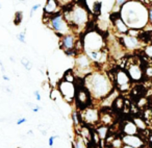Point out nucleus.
<instances>
[{
  "instance_id": "nucleus-1",
  "label": "nucleus",
  "mask_w": 152,
  "mask_h": 148,
  "mask_svg": "<svg viewBox=\"0 0 152 148\" xmlns=\"http://www.w3.org/2000/svg\"><path fill=\"white\" fill-rule=\"evenodd\" d=\"M121 19L127 27L139 28L146 24L148 20V12L145 5L140 2H125L121 10Z\"/></svg>"
},
{
  "instance_id": "nucleus-2",
  "label": "nucleus",
  "mask_w": 152,
  "mask_h": 148,
  "mask_svg": "<svg viewBox=\"0 0 152 148\" xmlns=\"http://www.w3.org/2000/svg\"><path fill=\"white\" fill-rule=\"evenodd\" d=\"M85 87H87V91L93 98L101 99L105 98L111 92L113 83L105 74L94 72L87 76Z\"/></svg>"
},
{
  "instance_id": "nucleus-3",
  "label": "nucleus",
  "mask_w": 152,
  "mask_h": 148,
  "mask_svg": "<svg viewBox=\"0 0 152 148\" xmlns=\"http://www.w3.org/2000/svg\"><path fill=\"white\" fill-rule=\"evenodd\" d=\"M64 17L70 27L75 26L78 28V27H83L88 23L89 13L87 8L83 5H73L71 10L67 14H65Z\"/></svg>"
},
{
  "instance_id": "nucleus-4",
  "label": "nucleus",
  "mask_w": 152,
  "mask_h": 148,
  "mask_svg": "<svg viewBox=\"0 0 152 148\" xmlns=\"http://www.w3.org/2000/svg\"><path fill=\"white\" fill-rule=\"evenodd\" d=\"M103 46V39L95 31H91L85 36V51L90 53L94 51H101Z\"/></svg>"
},
{
  "instance_id": "nucleus-5",
  "label": "nucleus",
  "mask_w": 152,
  "mask_h": 148,
  "mask_svg": "<svg viewBox=\"0 0 152 148\" xmlns=\"http://www.w3.org/2000/svg\"><path fill=\"white\" fill-rule=\"evenodd\" d=\"M50 25H51L52 29H54V31L57 34H62V36L69 34L70 26L65 19L64 15L55 14V15L52 16L50 18Z\"/></svg>"
},
{
  "instance_id": "nucleus-6",
  "label": "nucleus",
  "mask_w": 152,
  "mask_h": 148,
  "mask_svg": "<svg viewBox=\"0 0 152 148\" xmlns=\"http://www.w3.org/2000/svg\"><path fill=\"white\" fill-rule=\"evenodd\" d=\"M127 74L129 78L134 81H139L143 78V70L139 63H131L127 66Z\"/></svg>"
},
{
  "instance_id": "nucleus-7",
  "label": "nucleus",
  "mask_w": 152,
  "mask_h": 148,
  "mask_svg": "<svg viewBox=\"0 0 152 148\" xmlns=\"http://www.w3.org/2000/svg\"><path fill=\"white\" fill-rule=\"evenodd\" d=\"M116 81L119 89H120L121 91H127V90H129V81H130V78H129L128 74H127L125 71L120 70L117 72Z\"/></svg>"
},
{
  "instance_id": "nucleus-8",
  "label": "nucleus",
  "mask_w": 152,
  "mask_h": 148,
  "mask_svg": "<svg viewBox=\"0 0 152 148\" xmlns=\"http://www.w3.org/2000/svg\"><path fill=\"white\" fill-rule=\"evenodd\" d=\"M61 93L63 94L65 99H67L68 101H71L75 96V89L72 83H68V81H64L61 83Z\"/></svg>"
},
{
  "instance_id": "nucleus-9",
  "label": "nucleus",
  "mask_w": 152,
  "mask_h": 148,
  "mask_svg": "<svg viewBox=\"0 0 152 148\" xmlns=\"http://www.w3.org/2000/svg\"><path fill=\"white\" fill-rule=\"evenodd\" d=\"M81 118L85 123H95L99 120V113L96 109H92V107H88V109H83V114H81Z\"/></svg>"
},
{
  "instance_id": "nucleus-10",
  "label": "nucleus",
  "mask_w": 152,
  "mask_h": 148,
  "mask_svg": "<svg viewBox=\"0 0 152 148\" xmlns=\"http://www.w3.org/2000/svg\"><path fill=\"white\" fill-rule=\"evenodd\" d=\"M122 142L124 145L129 146L131 148H142L144 146V142L140 137L135 136H124Z\"/></svg>"
},
{
  "instance_id": "nucleus-11",
  "label": "nucleus",
  "mask_w": 152,
  "mask_h": 148,
  "mask_svg": "<svg viewBox=\"0 0 152 148\" xmlns=\"http://www.w3.org/2000/svg\"><path fill=\"white\" fill-rule=\"evenodd\" d=\"M122 39H123L124 46L129 50L137 49V48H139L140 47V45H141V42H140V40L138 39L137 36H129L128 34V36H124Z\"/></svg>"
},
{
  "instance_id": "nucleus-12",
  "label": "nucleus",
  "mask_w": 152,
  "mask_h": 148,
  "mask_svg": "<svg viewBox=\"0 0 152 148\" xmlns=\"http://www.w3.org/2000/svg\"><path fill=\"white\" fill-rule=\"evenodd\" d=\"M62 46L65 50H72L75 46V39L73 34H66L63 36Z\"/></svg>"
},
{
  "instance_id": "nucleus-13",
  "label": "nucleus",
  "mask_w": 152,
  "mask_h": 148,
  "mask_svg": "<svg viewBox=\"0 0 152 148\" xmlns=\"http://www.w3.org/2000/svg\"><path fill=\"white\" fill-rule=\"evenodd\" d=\"M57 8H58V5H57L56 1H54V0H48V1L45 3L44 15H52L53 16L54 14H56Z\"/></svg>"
},
{
  "instance_id": "nucleus-14",
  "label": "nucleus",
  "mask_w": 152,
  "mask_h": 148,
  "mask_svg": "<svg viewBox=\"0 0 152 148\" xmlns=\"http://www.w3.org/2000/svg\"><path fill=\"white\" fill-rule=\"evenodd\" d=\"M89 92L83 90V89H80L78 93L76 94V99H77V103L81 107H85L88 104L89 101Z\"/></svg>"
},
{
  "instance_id": "nucleus-15",
  "label": "nucleus",
  "mask_w": 152,
  "mask_h": 148,
  "mask_svg": "<svg viewBox=\"0 0 152 148\" xmlns=\"http://www.w3.org/2000/svg\"><path fill=\"white\" fill-rule=\"evenodd\" d=\"M123 131L125 134V136H135L138 134V128L133 122L128 121V122L124 124Z\"/></svg>"
},
{
  "instance_id": "nucleus-16",
  "label": "nucleus",
  "mask_w": 152,
  "mask_h": 148,
  "mask_svg": "<svg viewBox=\"0 0 152 148\" xmlns=\"http://www.w3.org/2000/svg\"><path fill=\"white\" fill-rule=\"evenodd\" d=\"M113 23H115V26H116L117 30L121 34H127L129 31V28L127 27V25L123 22V20L121 19L120 16H118L116 19H113Z\"/></svg>"
},
{
  "instance_id": "nucleus-17",
  "label": "nucleus",
  "mask_w": 152,
  "mask_h": 148,
  "mask_svg": "<svg viewBox=\"0 0 152 148\" xmlns=\"http://www.w3.org/2000/svg\"><path fill=\"white\" fill-rule=\"evenodd\" d=\"M77 66L83 69V70H85V69H89L90 68V59H89L88 55H85V54H81L77 57Z\"/></svg>"
},
{
  "instance_id": "nucleus-18",
  "label": "nucleus",
  "mask_w": 152,
  "mask_h": 148,
  "mask_svg": "<svg viewBox=\"0 0 152 148\" xmlns=\"http://www.w3.org/2000/svg\"><path fill=\"white\" fill-rule=\"evenodd\" d=\"M89 54V59H91L92 61H94V62H101L102 61V57H103V52L102 51H94V52H90V53H88Z\"/></svg>"
},
{
  "instance_id": "nucleus-19",
  "label": "nucleus",
  "mask_w": 152,
  "mask_h": 148,
  "mask_svg": "<svg viewBox=\"0 0 152 148\" xmlns=\"http://www.w3.org/2000/svg\"><path fill=\"white\" fill-rule=\"evenodd\" d=\"M21 64H22V66H23L27 71L31 70V68H32V63H31L27 57H22V59H21Z\"/></svg>"
},
{
  "instance_id": "nucleus-20",
  "label": "nucleus",
  "mask_w": 152,
  "mask_h": 148,
  "mask_svg": "<svg viewBox=\"0 0 152 148\" xmlns=\"http://www.w3.org/2000/svg\"><path fill=\"white\" fill-rule=\"evenodd\" d=\"M133 123L135 124L138 129H145V128H146V123L144 122V120L140 119V118H135Z\"/></svg>"
},
{
  "instance_id": "nucleus-21",
  "label": "nucleus",
  "mask_w": 152,
  "mask_h": 148,
  "mask_svg": "<svg viewBox=\"0 0 152 148\" xmlns=\"http://www.w3.org/2000/svg\"><path fill=\"white\" fill-rule=\"evenodd\" d=\"M97 134L99 135V138L100 139H104L105 138L106 134H107V127L106 126H101L97 129Z\"/></svg>"
},
{
  "instance_id": "nucleus-22",
  "label": "nucleus",
  "mask_w": 152,
  "mask_h": 148,
  "mask_svg": "<svg viewBox=\"0 0 152 148\" xmlns=\"http://www.w3.org/2000/svg\"><path fill=\"white\" fill-rule=\"evenodd\" d=\"M22 19H23V14H22V12H17V13L15 14V19H14L15 25H19V24L22 22Z\"/></svg>"
},
{
  "instance_id": "nucleus-23",
  "label": "nucleus",
  "mask_w": 152,
  "mask_h": 148,
  "mask_svg": "<svg viewBox=\"0 0 152 148\" xmlns=\"http://www.w3.org/2000/svg\"><path fill=\"white\" fill-rule=\"evenodd\" d=\"M74 148H85V141L81 137L77 138L76 140V143H75V147Z\"/></svg>"
},
{
  "instance_id": "nucleus-24",
  "label": "nucleus",
  "mask_w": 152,
  "mask_h": 148,
  "mask_svg": "<svg viewBox=\"0 0 152 148\" xmlns=\"http://www.w3.org/2000/svg\"><path fill=\"white\" fill-rule=\"evenodd\" d=\"M25 34H26V31H22V32H20V34H18L17 36H16V38L18 39L19 42H21V43H24L25 44L26 43V40H25Z\"/></svg>"
},
{
  "instance_id": "nucleus-25",
  "label": "nucleus",
  "mask_w": 152,
  "mask_h": 148,
  "mask_svg": "<svg viewBox=\"0 0 152 148\" xmlns=\"http://www.w3.org/2000/svg\"><path fill=\"white\" fill-rule=\"evenodd\" d=\"M145 53H146V54H147L149 57H152V44L146 47V49H145Z\"/></svg>"
},
{
  "instance_id": "nucleus-26",
  "label": "nucleus",
  "mask_w": 152,
  "mask_h": 148,
  "mask_svg": "<svg viewBox=\"0 0 152 148\" xmlns=\"http://www.w3.org/2000/svg\"><path fill=\"white\" fill-rule=\"evenodd\" d=\"M40 8H41V4H36V5H34V6L31 8V10H30V15H29V16H30V18L32 17V16H34V12L39 10Z\"/></svg>"
},
{
  "instance_id": "nucleus-27",
  "label": "nucleus",
  "mask_w": 152,
  "mask_h": 148,
  "mask_svg": "<svg viewBox=\"0 0 152 148\" xmlns=\"http://www.w3.org/2000/svg\"><path fill=\"white\" fill-rule=\"evenodd\" d=\"M121 144H122V141L121 140H115L113 142V147H116V148H122L121 147Z\"/></svg>"
},
{
  "instance_id": "nucleus-28",
  "label": "nucleus",
  "mask_w": 152,
  "mask_h": 148,
  "mask_svg": "<svg viewBox=\"0 0 152 148\" xmlns=\"http://www.w3.org/2000/svg\"><path fill=\"white\" fill-rule=\"evenodd\" d=\"M148 20H149V23L152 25V8L148 10Z\"/></svg>"
},
{
  "instance_id": "nucleus-29",
  "label": "nucleus",
  "mask_w": 152,
  "mask_h": 148,
  "mask_svg": "<svg viewBox=\"0 0 152 148\" xmlns=\"http://www.w3.org/2000/svg\"><path fill=\"white\" fill-rule=\"evenodd\" d=\"M27 120H26V118H20V119L17 120V125H21V124H23V123H25Z\"/></svg>"
},
{
  "instance_id": "nucleus-30",
  "label": "nucleus",
  "mask_w": 152,
  "mask_h": 148,
  "mask_svg": "<svg viewBox=\"0 0 152 148\" xmlns=\"http://www.w3.org/2000/svg\"><path fill=\"white\" fill-rule=\"evenodd\" d=\"M34 96H36V99L38 100V101H41V94H40L39 91H34Z\"/></svg>"
},
{
  "instance_id": "nucleus-31",
  "label": "nucleus",
  "mask_w": 152,
  "mask_h": 148,
  "mask_svg": "<svg viewBox=\"0 0 152 148\" xmlns=\"http://www.w3.org/2000/svg\"><path fill=\"white\" fill-rule=\"evenodd\" d=\"M146 75H147V76H152V68L151 67L146 68Z\"/></svg>"
},
{
  "instance_id": "nucleus-32",
  "label": "nucleus",
  "mask_w": 152,
  "mask_h": 148,
  "mask_svg": "<svg viewBox=\"0 0 152 148\" xmlns=\"http://www.w3.org/2000/svg\"><path fill=\"white\" fill-rule=\"evenodd\" d=\"M3 90H4L5 92H8V93H12L13 92V90H12V88L10 87H6V86H2Z\"/></svg>"
},
{
  "instance_id": "nucleus-33",
  "label": "nucleus",
  "mask_w": 152,
  "mask_h": 148,
  "mask_svg": "<svg viewBox=\"0 0 152 148\" xmlns=\"http://www.w3.org/2000/svg\"><path fill=\"white\" fill-rule=\"evenodd\" d=\"M0 68H1V72H2V74H5V68H4V66H3L2 61L1 60H0Z\"/></svg>"
},
{
  "instance_id": "nucleus-34",
  "label": "nucleus",
  "mask_w": 152,
  "mask_h": 148,
  "mask_svg": "<svg viewBox=\"0 0 152 148\" xmlns=\"http://www.w3.org/2000/svg\"><path fill=\"white\" fill-rule=\"evenodd\" d=\"M55 138H57V136H54V137H51V138L49 139V142H48V143H49V146L53 145V141H54V139Z\"/></svg>"
},
{
  "instance_id": "nucleus-35",
  "label": "nucleus",
  "mask_w": 152,
  "mask_h": 148,
  "mask_svg": "<svg viewBox=\"0 0 152 148\" xmlns=\"http://www.w3.org/2000/svg\"><path fill=\"white\" fill-rule=\"evenodd\" d=\"M40 109H41V107H39V105H36V107H34V109H31V111H32L34 113H36V112H39Z\"/></svg>"
},
{
  "instance_id": "nucleus-36",
  "label": "nucleus",
  "mask_w": 152,
  "mask_h": 148,
  "mask_svg": "<svg viewBox=\"0 0 152 148\" xmlns=\"http://www.w3.org/2000/svg\"><path fill=\"white\" fill-rule=\"evenodd\" d=\"M2 78L4 79V81H10V77H8V76L6 75V74H2Z\"/></svg>"
},
{
  "instance_id": "nucleus-37",
  "label": "nucleus",
  "mask_w": 152,
  "mask_h": 148,
  "mask_svg": "<svg viewBox=\"0 0 152 148\" xmlns=\"http://www.w3.org/2000/svg\"><path fill=\"white\" fill-rule=\"evenodd\" d=\"M122 148H131V147H129V146H126V145H124V146H122Z\"/></svg>"
},
{
  "instance_id": "nucleus-38",
  "label": "nucleus",
  "mask_w": 152,
  "mask_h": 148,
  "mask_svg": "<svg viewBox=\"0 0 152 148\" xmlns=\"http://www.w3.org/2000/svg\"><path fill=\"white\" fill-rule=\"evenodd\" d=\"M10 60L12 61V62H15V60H14V57H10Z\"/></svg>"
},
{
  "instance_id": "nucleus-39",
  "label": "nucleus",
  "mask_w": 152,
  "mask_h": 148,
  "mask_svg": "<svg viewBox=\"0 0 152 148\" xmlns=\"http://www.w3.org/2000/svg\"><path fill=\"white\" fill-rule=\"evenodd\" d=\"M150 141H151V142H152V136H151V137H150Z\"/></svg>"
},
{
  "instance_id": "nucleus-40",
  "label": "nucleus",
  "mask_w": 152,
  "mask_h": 148,
  "mask_svg": "<svg viewBox=\"0 0 152 148\" xmlns=\"http://www.w3.org/2000/svg\"><path fill=\"white\" fill-rule=\"evenodd\" d=\"M3 120H4V119H0V121H3Z\"/></svg>"
},
{
  "instance_id": "nucleus-41",
  "label": "nucleus",
  "mask_w": 152,
  "mask_h": 148,
  "mask_svg": "<svg viewBox=\"0 0 152 148\" xmlns=\"http://www.w3.org/2000/svg\"><path fill=\"white\" fill-rule=\"evenodd\" d=\"M2 8V6H1V4H0V8Z\"/></svg>"
},
{
  "instance_id": "nucleus-42",
  "label": "nucleus",
  "mask_w": 152,
  "mask_h": 148,
  "mask_svg": "<svg viewBox=\"0 0 152 148\" xmlns=\"http://www.w3.org/2000/svg\"><path fill=\"white\" fill-rule=\"evenodd\" d=\"M151 118H152V114H151Z\"/></svg>"
}]
</instances>
